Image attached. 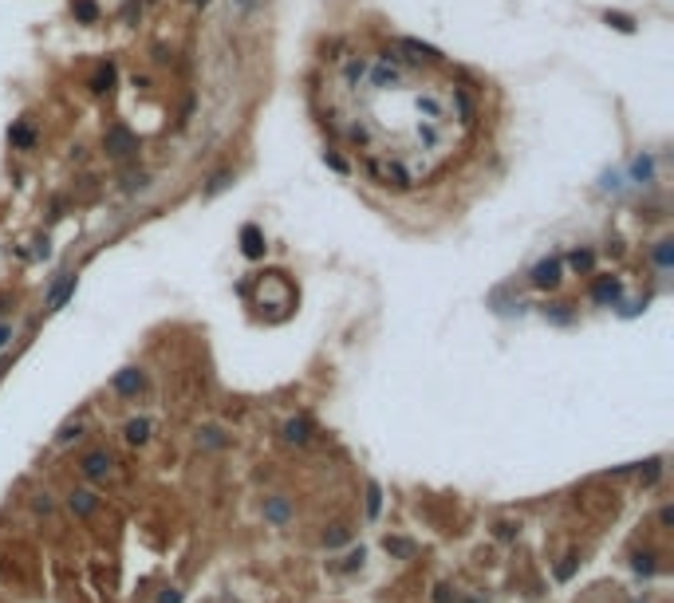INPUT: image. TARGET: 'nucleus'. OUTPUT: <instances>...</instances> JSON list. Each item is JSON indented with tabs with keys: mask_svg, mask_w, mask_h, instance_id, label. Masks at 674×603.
Here are the masks:
<instances>
[{
	"mask_svg": "<svg viewBox=\"0 0 674 603\" xmlns=\"http://www.w3.org/2000/svg\"><path fill=\"white\" fill-rule=\"evenodd\" d=\"M383 548H386L391 556H402V560H410V556H414V540H402V536H386Z\"/></svg>",
	"mask_w": 674,
	"mask_h": 603,
	"instance_id": "2eb2a0df",
	"label": "nucleus"
},
{
	"mask_svg": "<svg viewBox=\"0 0 674 603\" xmlns=\"http://www.w3.org/2000/svg\"><path fill=\"white\" fill-rule=\"evenodd\" d=\"M194 4H209V0H194Z\"/></svg>",
	"mask_w": 674,
	"mask_h": 603,
	"instance_id": "e433bc0d",
	"label": "nucleus"
},
{
	"mask_svg": "<svg viewBox=\"0 0 674 603\" xmlns=\"http://www.w3.org/2000/svg\"><path fill=\"white\" fill-rule=\"evenodd\" d=\"M9 138H12V146H20V150H28V146L36 142V130L28 127V122H16V127L9 130Z\"/></svg>",
	"mask_w": 674,
	"mask_h": 603,
	"instance_id": "f3484780",
	"label": "nucleus"
},
{
	"mask_svg": "<svg viewBox=\"0 0 674 603\" xmlns=\"http://www.w3.org/2000/svg\"><path fill=\"white\" fill-rule=\"evenodd\" d=\"M233 4H237V9H245V12H248V9H253V4H256V0H233Z\"/></svg>",
	"mask_w": 674,
	"mask_h": 603,
	"instance_id": "c9c22d12",
	"label": "nucleus"
},
{
	"mask_svg": "<svg viewBox=\"0 0 674 603\" xmlns=\"http://www.w3.org/2000/svg\"><path fill=\"white\" fill-rule=\"evenodd\" d=\"M568 264H572V272H591L596 268V253H591V248H576V253L568 256Z\"/></svg>",
	"mask_w": 674,
	"mask_h": 603,
	"instance_id": "dca6fc26",
	"label": "nucleus"
},
{
	"mask_svg": "<svg viewBox=\"0 0 674 603\" xmlns=\"http://www.w3.org/2000/svg\"><path fill=\"white\" fill-rule=\"evenodd\" d=\"M379 509H383V489H379V485L371 481V485H367V517L375 520V517H379Z\"/></svg>",
	"mask_w": 674,
	"mask_h": 603,
	"instance_id": "5701e85b",
	"label": "nucleus"
},
{
	"mask_svg": "<svg viewBox=\"0 0 674 603\" xmlns=\"http://www.w3.org/2000/svg\"><path fill=\"white\" fill-rule=\"evenodd\" d=\"M102 142H107V154H111V158H127V154L138 150V138L130 135L127 127H111Z\"/></svg>",
	"mask_w": 674,
	"mask_h": 603,
	"instance_id": "7ed1b4c3",
	"label": "nucleus"
},
{
	"mask_svg": "<svg viewBox=\"0 0 674 603\" xmlns=\"http://www.w3.org/2000/svg\"><path fill=\"white\" fill-rule=\"evenodd\" d=\"M367 170H371V178H375V182H383V186H391V189H410V186H414L410 170H406V166H399L394 158H367Z\"/></svg>",
	"mask_w": 674,
	"mask_h": 603,
	"instance_id": "f257e3e1",
	"label": "nucleus"
},
{
	"mask_svg": "<svg viewBox=\"0 0 674 603\" xmlns=\"http://www.w3.org/2000/svg\"><path fill=\"white\" fill-rule=\"evenodd\" d=\"M576 564H580V560H576V556H568V560H564L560 568H556V580H568V576L576 572Z\"/></svg>",
	"mask_w": 674,
	"mask_h": 603,
	"instance_id": "cd10ccee",
	"label": "nucleus"
},
{
	"mask_svg": "<svg viewBox=\"0 0 674 603\" xmlns=\"http://www.w3.org/2000/svg\"><path fill=\"white\" fill-rule=\"evenodd\" d=\"M71 9H75V16L83 20V24H95V20H99V9H95V0H75Z\"/></svg>",
	"mask_w": 674,
	"mask_h": 603,
	"instance_id": "4be33fe9",
	"label": "nucleus"
},
{
	"mask_svg": "<svg viewBox=\"0 0 674 603\" xmlns=\"http://www.w3.org/2000/svg\"><path fill=\"white\" fill-rule=\"evenodd\" d=\"M146 387V374L138 371V367H122L119 374H115V391L122 394V399H135V394H142Z\"/></svg>",
	"mask_w": 674,
	"mask_h": 603,
	"instance_id": "39448f33",
	"label": "nucleus"
},
{
	"mask_svg": "<svg viewBox=\"0 0 674 603\" xmlns=\"http://www.w3.org/2000/svg\"><path fill=\"white\" fill-rule=\"evenodd\" d=\"M9 335H12V327H9V323H0V347L9 343Z\"/></svg>",
	"mask_w": 674,
	"mask_h": 603,
	"instance_id": "f704fd0d",
	"label": "nucleus"
},
{
	"mask_svg": "<svg viewBox=\"0 0 674 603\" xmlns=\"http://www.w3.org/2000/svg\"><path fill=\"white\" fill-rule=\"evenodd\" d=\"M560 272H564L560 256H548V261H540L537 268L529 272V280H532V288H540V292H544V288H556V284L564 280Z\"/></svg>",
	"mask_w": 674,
	"mask_h": 603,
	"instance_id": "f03ea898",
	"label": "nucleus"
},
{
	"mask_svg": "<svg viewBox=\"0 0 674 603\" xmlns=\"http://www.w3.org/2000/svg\"><path fill=\"white\" fill-rule=\"evenodd\" d=\"M146 186V174H127V189H142Z\"/></svg>",
	"mask_w": 674,
	"mask_h": 603,
	"instance_id": "2f4dec72",
	"label": "nucleus"
},
{
	"mask_svg": "<svg viewBox=\"0 0 674 603\" xmlns=\"http://www.w3.org/2000/svg\"><path fill=\"white\" fill-rule=\"evenodd\" d=\"M32 505H36V513H51V497H48V493H40Z\"/></svg>",
	"mask_w": 674,
	"mask_h": 603,
	"instance_id": "7c9ffc66",
	"label": "nucleus"
},
{
	"mask_svg": "<svg viewBox=\"0 0 674 603\" xmlns=\"http://www.w3.org/2000/svg\"><path fill=\"white\" fill-rule=\"evenodd\" d=\"M631 568L639 576H655V552H635L631 556Z\"/></svg>",
	"mask_w": 674,
	"mask_h": 603,
	"instance_id": "aec40b11",
	"label": "nucleus"
},
{
	"mask_svg": "<svg viewBox=\"0 0 674 603\" xmlns=\"http://www.w3.org/2000/svg\"><path fill=\"white\" fill-rule=\"evenodd\" d=\"M241 253H245L248 261L265 256V237H260V229H256V225H245V229H241Z\"/></svg>",
	"mask_w": 674,
	"mask_h": 603,
	"instance_id": "1a4fd4ad",
	"label": "nucleus"
},
{
	"mask_svg": "<svg viewBox=\"0 0 674 603\" xmlns=\"http://www.w3.org/2000/svg\"><path fill=\"white\" fill-rule=\"evenodd\" d=\"M658 520H663V528H670V525H674V509H670V505H666V509L658 513Z\"/></svg>",
	"mask_w": 674,
	"mask_h": 603,
	"instance_id": "72a5a7b5",
	"label": "nucleus"
},
{
	"mask_svg": "<svg viewBox=\"0 0 674 603\" xmlns=\"http://www.w3.org/2000/svg\"><path fill=\"white\" fill-rule=\"evenodd\" d=\"M150 430H154L150 418H130V422H127V442L130 446H142L146 438H150Z\"/></svg>",
	"mask_w": 674,
	"mask_h": 603,
	"instance_id": "f8f14e48",
	"label": "nucleus"
},
{
	"mask_svg": "<svg viewBox=\"0 0 674 603\" xmlns=\"http://www.w3.org/2000/svg\"><path fill=\"white\" fill-rule=\"evenodd\" d=\"M111 83H115V68L107 63V68H99V71H95L91 91H95V95H107V91H111Z\"/></svg>",
	"mask_w": 674,
	"mask_h": 603,
	"instance_id": "a211bd4d",
	"label": "nucleus"
},
{
	"mask_svg": "<svg viewBox=\"0 0 674 603\" xmlns=\"http://www.w3.org/2000/svg\"><path fill=\"white\" fill-rule=\"evenodd\" d=\"M363 556H367V552H363V548H351V552L343 556V564H339V568H343V572H355V568H363Z\"/></svg>",
	"mask_w": 674,
	"mask_h": 603,
	"instance_id": "b1692460",
	"label": "nucleus"
},
{
	"mask_svg": "<svg viewBox=\"0 0 674 603\" xmlns=\"http://www.w3.org/2000/svg\"><path fill=\"white\" fill-rule=\"evenodd\" d=\"M552 320H556V323H568V320H572V315L564 312V304H552Z\"/></svg>",
	"mask_w": 674,
	"mask_h": 603,
	"instance_id": "473e14b6",
	"label": "nucleus"
},
{
	"mask_svg": "<svg viewBox=\"0 0 674 603\" xmlns=\"http://www.w3.org/2000/svg\"><path fill=\"white\" fill-rule=\"evenodd\" d=\"M517 536V525L512 520H497V540H512Z\"/></svg>",
	"mask_w": 674,
	"mask_h": 603,
	"instance_id": "bb28decb",
	"label": "nucleus"
},
{
	"mask_svg": "<svg viewBox=\"0 0 674 603\" xmlns=\"http://www.w3.org/2000/svg\"><path fill=\"white\" fill-rule=\"evenodd\" d=\"M453 599H458V595H453V592H450V587H446V584H442V587H438V592H434V603H453Z\"/></svg>",
	"mask_w": 674,
	"mask_h": 603,
	"instance_id": "c756f323",
	"label": "nucleus"
},
{
	"mask_svg": "<svg viewBox=\"0 0 674 603\" xmlns=\"http://www.w3.org/2000/svg\"><path fill=\"white\" fill-rule=\"evenodd\" d=\"M619 296H623V284L615 280V276H596V280H591V300H596V304L611 308V304H619Z\"/></svg>",
	"mask_w": 674,
	"mask_h": 603,
	"instance_id": "20e7f679",
	"label": "nucleus"
},
{
	"mask_svg": "<svg viewBox=\"0 0 674 603\" xmlns=\"http://www.w3.org/2000/svg\"><path fill=\"white\" fill-rule=\"evenodd\" d=\"M197 446H205V450H221V446H225V430H217V426L197 430Z\"/></svg>",
	"mask_w": 674,
	"mask_h": 603,
	"instance_id": "4468645a",
	"label": "nucleus"
},
{
	"mask_svg": "<svg viewBox=\"0 0 674 603\" xmlns=\"http://www.w3.org/2000/svg\"><path fill=\"white\" fill-rule=\"evenodd\" d=\"M307 438H312V422H307V418H288V422H284V442L304 446Z\"/></svg>",
	"mask_w": 674,
	"mask_h": 603,
	"instance_id": "9d476101",
	"label": "nucleus"
},
{
	"mask_svg": "<svg viewBox=\"0 0 674 603\" xmlns=\"http://www.w3.org/2000/svg\"><path fill=\"white\" fill-rule=\"evenodd\" d=\"M670 261H674V241H658V245H655V264H658V272H670Z\"/></svg>",
	"mask_w": 674,
	"mask_h": 603,
	"instance_id": "6ab92c4d",
	"label": "nucleus"
},
{
	"mask_svg": "<svg viewBox=\"0 0 674 603\" xmlns=\"http://www.w3.org/2000/svg\"><path fill=\"white\" fill-rule=\"evenodd\" d=\"M158 603H181V592L178 587H166V592L158 595Z\"/></svg>",
	"mask_w": 674,
	"mask_h": 603,
	"instance_id": "c85d7f7f",
	"label": "nucleus"
},
{
	"mask_svg": "<svg viewBox=\"0 0 674 603\" xmlns=\"http://www.w3.org/2000/svg\"><path fill=\"white\" fill-rule=\"evenodd\" d=\"M607 24H615V28H619V32H631V28H635L631 20L623 16V12H607Z\"/></svg>",
	"mask_w": 674,
	"mask_h": 603,
	"instance_id": "a878e982",
	"label": "nucleus"
},
{
	"mask_svg": "<svg viewBox=\"0 0 674 603\" xmlns=\"http://www.w3.org/2000/svg\"><path fill=\"white\" fill-rule=\"evenodd\" d=\"M265 520L268 525H288L292 520V501L288 497H280V493H276V497H265Z\"/></svg>",
	"mask_w": 674,
	"mask_h": 603,
	"instance_id": "0eeeda50",
	"label": "nucleus"
},
{
	"mask_svg": "<svg viewBox=\"0 0 674 603\" xmlns=\"http://www.w3.org/2000/svg\"><path fill=\"white\" fill-rule=\"evenodd\" d=\"M631 174H635L639 186H651V182H655V158H651V154H639V158L631 162Z\"/></svg>",
	"mask_w": 674,
	"mask_h": 603,
	"instance_id": "9b49d317",
	"label": "nucleus"
},
{
	"mask_svg": "<svg viewBox=\"0 0 674 603\" xmlns=\"http://www.w3.org/2000/svg\"><path fill=\"white\" fill-rule=\"evenodd\" d=\"M79 469H83L91 481H99V477H107L111 473V453H102V450H91L83 461H79Z\"/></svg>",
	"mask_w": 674,
	"mask_h": 603,
	"instance_id": "6e6552de",
	"label": "nucleus"
},
{
	"mask_svg": "<svg viewBox=\"0 0 674 603\" xmlns=\"http://www.w3.org/2000/svg\"><path fill=\"white\" fill-rule=\"evenodd\" d=\"M71 438H79V422H68V426H63L60 434H56V442H60V446H68Z\"/></svg>",
	"mask_w": 674,
	"mask_h": 603,
	"instance_id": "393cba45",
	"label": "nucleus"
},
{
	"mask_svg": "<svg viewBox=\"0 0 674 603\" xmlns=\"http://www.w3.org/2000/svg\"><path fill=\"white\" fill-rule=\"evenodd\" d=\"M75 292V276H63L56 288H51V296H48V312H56V308H63V300Z\"/></svg>",
	"mask_w": 674,
	"mask_h": 603,
	"instance_id": "ddd939ff",
	"label": "nucleus"
},
{
	"mask_svg": "<svg viewBox=\"0 0 674 603\" xmlns=\"http://www.w3.org/2000/svg\"><path fill=\"white\" fill-rule=\"evenodd\" d=\"M68 509L75 513V517H91V513L99 509V493L95 489H71L68 493Z\"/></svg>",
	"mask_w": 674,
	"mask_h": 603,
	"instance_id": "423d86ee",
	"label": "nucleus"
},
{
	"mask_svg": "<svg viewBox=\"0 0 674 603\" xmlns=\"http://www.w3.org/2000/svg\"><path fill=\"white\" fill-rule=\"evenodd\" d=\"M347 528H343V525H332V528H327V533H324V548H343V544H347Z\"/></svg>",
	"mask_w": 674,
	"mask_h": 603,
	"instance_id": "412c9836",
	"label": "nucleus"
}]
</instances>
